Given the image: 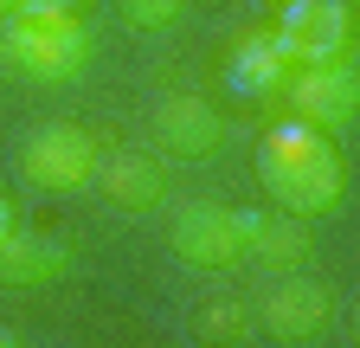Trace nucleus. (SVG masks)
<instances>
[{
  "mask_svg": "<svg viewBox=\"0 0 360 348\" xmlns=\"http://www.w3.org/2000/svg\"><path fill=\"white\" fill-rule=\"evenodd\" d=\"M257 174H264V194L296 220H322V213L341 206V149L302 116H283L264 129Z\"/></svg>",
  "mask_w": 360,
  "mask_h": 348,
  "instance_id": "f257e3e1",
  "label": "nucleus"
},
{
  "mask_svg": "<svg viewBox=\"0 0 360 348\" xmlns=\"http://www.w3.org/2000/svg\"><path fill=\"white\" fill-rule=\"evenodd\" d=\"M270 39L290 58V71L296 65H335L354 46V13H347V0H283Z\"/></svg>",
  "mask_w": 360,
  "mask_h": 348,
  "instance_id": "20e7f679",
  "label": "nucleus"
},
{
  "mask_svg": "<svg viewBox=\"0 0 360 348\" xmlns=\"http://www.w3.org/2000/svg\"><path fill=\"white\" fill-rule=\"evenodd\" d=\"M148 129H155V149L174 155V161H206V155L225 142V116H219L206 97H193V91L161 97L155 116H148Z\"/></svg>",
  "mask_w": 360,
  "mask_h": 348,
  "instance_id": "6e6552de",
  "label": "nucleus"
},
{
  "mask_svg": "<svg viewBox=\"0 0 360 348\" xmlns=\"http://www.w3.org/2000/svg\"><path fill=\"white\" fill-rule=\"evenodd\" d=\"M0 342H7V329H0Z\"/></svg>",
  "mask_w": 360,
  "mask_h": 348,
  "instance_id": "6ab92c4d",
  "label": "nucleus"
},
{
  "mask_svg": "<svg viewBox=\"0 0 360 348\" xmlns=\"http://www.w3.org/2000/svg\"><path fill=\"white\" fill-rule=\"evenodd\" d=\"M167 245L180 265L193 271H232L245 258V239H238V213L219 206V200H187L167 226Z\"/></svg>",
  "mask_w": 360,
  "mask_h": 348,
  "instance_id": "423d86ee",
  "label": "nucleus"
},
{
  "mask_svg": "<svg viewBox=\"0 0 360 348\" xmlns=\"http://www.w3.org/2000/svg\"><path fill=\"white\" fill-rule=\"evenodd\" d=\"M65 271H71L65 239L26 232V226H13L7 239H0V284H7V290H45V284H58Z\"/></svg>",
  "mask_w": 360,
  "mask_h": 348,
  "instance_id": "9b49d317",
  "label": "nucleus"
},
{
  "mask_svg": "<svg viewBox=\"0 0 360 348\" xmlns=\"http://www.w3.org/2000/svg\"><path fill=\"white\" fill-rule=\"evenodd\" d=\"M238 213V239H245V258H257V265L270 271H296L309 265V220H296V213H257V206H232Z\"/></svg>",
  "mask_w": 360,
  "mask_h": 348,
  "instance_id": "1a4fd4ad",
  "label": "nucleus"
},
{
  "mask_svg": "<svg viewBox=\"0 0 360 348\" xmlns=\"http://www.w3.org/2000/svg\"><path fill=\"white\" fill-rule=\"evenodd\" d=\"M116 13L135 32H167V26L187 20V0H116Z\"/></svg>",
  "mask_w": 360,
  "mask_h": 348,
  "instance_id": "4468645a",
  "label": "nucleus"
},
{
  "mask_svg": "<svg viewBox=\"0 0 360 348\" xmlns=\"http://www.w3.org/2000/svg\"><path fill=\"white\" fill-rule=\"evenodd\" d=\"M290 77V58L277 52V39L270 32H251L232 46V58H225V84H232L238 97H277Z\"/></svg>",
  "mask_w": 360,
  "mask_h": 348,
  "instance_id": "f8f14e48",
  "label": "nucleus"
},
{
  "mask_svg": "<svg viewBox=\"0 0 360 348\" xmlns=\"http://www.w3.org/2000/svg\"><path fill=\"white\" fill-rule=\"evenodd\" d=\"M0 13H26V20H58V13H77V0H0Z\"/></svg>",
  "mask_w": 360,
  "mask_h": 348,
  "instance_id": "2eb2a0df",
  "label": "nucleus"
},
{
  "mask_svg": "<svg viewBox=\"0 0 360 348\" xmlns=\"http://www.w3.org/2000/svg\"><path fill=\"white\" fill-rule=\"evenodd\" d=\"M264 7H270V13H277V7H283V0H264Z\"/></svg>",
  "mask_w": 360,
  "mask_h": 348,
  "instance_id": "f3484780",
  "label": "nucleus"
},
{
  "mask_svg": "<svg viewBox=\"0 0 360 348\" xmlns=\"http://www.w3.org/2000/svg\"><path fill=\"white\" fill-rule=\"evenodd\" d=\"M257 335V310L245 297H212L200 310V342H251Z\"/></svg>",
  "mask_w": 360,
  "mask_h": 348,
  "instance_id": "ddd939ff",
  "label": "nucleus"
},
{
  "mask_svg": "<svg viewBox=\"0 0 360 348\" xmlns=\"http://www.w3.org/2000/svg\"><path fill=\"white\" fill-rule=\"evenodd\" d=\"M97 136L77 123H39L32 136L20 142V174L39 187V194H77L90 187V174H97Z\"/></svg>",
  "mask_w": 360,
  "mask_h": 348,
  "instance_id": "7ed1b4c3",
  "label": "nucleus"
},
{
  "mask_svg": "<svg viewBox=\"0 0 360 348\" xmlns=\"http://www.w3.org/2000/svg\"><path fill=\"white\" fill-rule=\"evenodd\" d=\"M0 26H7V13H0Z\"/></svg>",
  "mask_w": 360,
  "mask_h": 348,
  "instance_id": "a211bd4d",
  "label": "nucleus"
},
{
  "mask_svg": "<svg viewBox=\"0 0 360 348\" xmlns=\"http://www.w3.org/2000/svg\"><path fill=\"white\" fill-rule=\"evenodd\" d=\"M283 97L302 123H315L322 136H341L360 110V77H354V58H335V65H296L283 77Z\"/></svg>",
  "mask_w": 360,
  "mask_h": 348,
  "instance_id": "0eeeda50",
  "label": "nucleus"
},
{
  "mask_svg": "<svg viewBox=\"0 0 360 348\" xmlns=\"http://www.w3.org/2000/svg\"><path fill=\"white\" fill-rule=\"evenodd\" d=\"M328 316H335V290H328L322 278H309L302 265H296V271H283L277 284H270L264 310H257L264 335H270V342H290V348L322 342V335H328Z\"/></svg>",
  "mask_w": 360,
  "mask_h": 348,
  "instance_id": "39448f33",
  "label": "nucleus"
},
{
  "mask_svg": "<svg viewBox=\"0 0 360 348\" xmlns=\"http://www.w3.org/2000/svg\"><path fill=\"white\" fill-rule=\"evenodd\" d=\"M13 226H20V206H13V200H7V194H0V239H7V232H13Z\"/></svg>",
  "mask_w": 360,
  "mask_h": 348,
  "instance_id": "dca6fc26",
  "label": "nucleus"
},
{
  "mask_svg": "<svg viewBox=\"0 0 360 348\" xmlns=\"http://www.w3.org/2000/svg\"><path fill=\"white\" fill-rule=\"evenodd\" d=\"M84 58H90V39H84L77 13H58V20L7 13V26H0V65H13L20 77L58 84V77H77Z\"/></svg>",
  "mask_w": 360,
  "mask_h": 348,
  "instance_id": "f03ea898",
  "label": "nucleus"
},
{
  "mask_svg": "<svg viewBox=\"0 0 360 348\" xmlns=\"http://www.w3.org/2000/svg\"><path fill=\"white\" fill-rule=\"evenodd\" d=\"M90 187H103V200H110L116 213H155V206L167 200V174H161L155 155L122 149V155H97Z\"/></svg>",
  "mask_w": 360,
  "mask_h": 348,
  "instance_id": "9d476101",
  "label": "nucleus"
}]
</instances>
